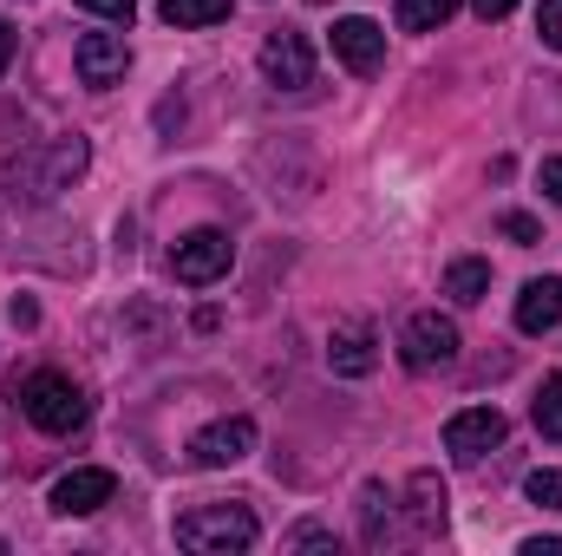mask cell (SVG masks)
<instances>
[{
	"label": "cell",
	"instance_id": "cell-1",
	"mask_svg": "<svg viewBox=\"0 0 562 556\" xmlns=\"http://www.w3.org/2000/svg\"><path fill=\"white\" fill-rule=\"evenodd\" d=\"M86 164H92L86 138H46V144L20 151V157L7 164V190L26 197V203H53L59 190H72V184L86 177Z\"/></svg>",
	"mask_w": 562,
	"mask_h": 556
},
{
	"label": "cell",
	"instance_id": "cell-2",
	"mask_svg": "<svg viewBox=\"0 0 562 556\" xmlns=\"http://www.w3.org/2000/svg\"><path fill=\"white\" fill-rule=\"evenodd\" d=\"M262 537L256 511L249 504H196L177 518V544L183 551H203V556H229V551H249Z\"/></svg>",
	"mask_w": 562,
	"mask_h": 556
},
{
	"label": "cell",
	"instance_id": "cell-3",
	"mask_svg": "<svg viewBox=\"0 0 562 556\" xmlns=\"http://www.w3.org/2000/svg\"><path fill=\"white\" fill-rule=\"evenodd\" d=\"M13 400H20V413L33 419L40 432H53V438H66V432L86 425V393H79L66 374H26V380L13 387Z\"/></svg>",
	"mask_w": 562,
	"mask_h": 556
},
{
	"label": "cell",
	"instance_id": "cell-4",
	"mask_svg": "<svg viewBox=\"0 0 562 556\" xmlns=\"http://www.w3.org/2000/svg\"><path fill=\"white\" fill-rule=\"evenodd\" d=\"M458 347H464V334H458V321L438 314V308H425V314H413V321L400 327V360H406L413 374H438V367H451Z\"/></svg>",
	"mask_w": 562,
	"mask_h": 556
},
{
	"label": "cell",
	"instance_id": "cell-5",
	"mask_svg": "<svg viewBox=\"0 0 562 556\" xmlns=\"http://www.w3.org/2000/svg\"><path fill=\"white\" fill-rule=\"evenodd\" d=\"M229 263H236L229 230H190V236H177V249H170V276L183 281V288H210V281H223L229 276Z\"/></svg>",
	"mask_w": 562,
	"mask_h": 556
},
{
	"label": "cell",
	"instance_id": "cell-6",
	"mask_svg": "<svg viewBox=\"0 0 562 556\" xmlns=\"http://www.w3.org/2000/svg\"><path fill=\"white\" fill-rule=\"evenodd\" d=\"M256 452V419L249 413H229L216 419V425H203L196 438H190V465H203V471H223V465H243Z\"/></svg>",
	"mask_w": 562,
	"mask_h": 556
},
{
	"label": "cell",
	"instance_id": "cell-7",
	"mask_svg": "<svg viewBox=\"0 0 562 556\" xmlns=\"http://www.w3.org/2000/svg\"><path fill=\"white\" fill-rule=\"evenodd\" d=\"M72 66H79V86L112 92V86H125V73H132V46H125V33H86V40L72 46Z\"/></svg>",
	"mask_w": 562,
	"mask_h": 556
},
{
	"label": "cell",
	"instance_id": "cell-8",
	"mask_svg": "<svg viewBox=\"0 0 562 556\" xmlns=\"http://www.w3.org/2000/svg\"><path fill=\"white\" fill-rule=\"evenodd\" d=\"M504 432H510V425H504L497 407H464V413L445 419V452H451V458H464V465H477L484 452H497V445H504Z\"/></svg>",
	"mask_w": 562,
	"mask_h": 556
},
{
	"label": "cell",
	"instance_id": "cell-9",
	"mask_svg": "<svg viewBox=\"0 0 562 556\" xmlns=\"http://www.w3.org/2000/svg\"><path fill=\"white\" fill-rule=\"evenodd\" d=\"M112 498H119V478H112L105 465H79V471H66V478L53 485L46 504H53L59 518H92V511H105Z\"/></svg>",
	"mask_w": 562,
	"mask_h": 556
},
{
	"label": "cell",
	"instance_id": "cell-10",
	"mask_svg": "<svg viewBox=\"0 0 562 556\" xmlns=\"http://www.w3.org/2000/svg\"><path fill=\"white\" fill-rule=\"evenodd\" d=\"M262 79L276 86V92H301V86H314V46L301 40V33H269L262 40Z\"/></svg>",
	"mask_w": 562,
	"mask_h": 556
},
{
	"label": "cell",
	"instance_id": "cell-11",
	"mask_svg": "<svg viewBox=\"0 0 562 556\" xmlns=\"http://www.w3.org/2000/svg\"><path fill=\"white\" fill-rule=\"evenodd\" d=\"M327 367H334L340 380H367V374L380 367V341H373V327H367V321H340V327L327 334Z\"/></svg>",
	"mask_w": 562,
	"mask_h": 556
},
{
	"label": "cell",
	"instance_id": "cell-12",
	"mask_svg": "<svg viewBox=\"0 0 562 556\" xmlns=\"http://www.w3.org/2000/svg\"><path fill=\"white\" fill-rule=\"evenodd\" d=\"M334 53H340L353 73H380V59H386V26H373L367 13H347V20H334Z\"/></svg>",
	"mask_w": 562,
	"mask_h": 556
},
{
	"label": "cell",
	"instance_id": "cell-13",
	"mask_svg": "<svg viewBox=\"0 0 562 556\" xmlns=\"http://www.w3.org/2000/svg\"><path fill=\"white\" fill-rule=\"evenodd\" d=\"M517 327H524V334H550V327H562V276L524 281V294H517Z\"/></svg>",
	"mask_w": 562,
	"mask_h": 556
},
{
	"label": "cell",
	"instance_id": "cell-14",
	"mask_svg": "<svg viewBox=\"0 0 562 556\" xmlns=\"http://www.w3.org/2000/svg\"><path fill=\"white\" fill-rule=\"evenodd\" d=\"M406 491H413V504H406V511H413V531H419V537H438V531H445V504H451V498H445V478H438V471H413Z\"/></svg>",
	"mask_w": 562,
	"mask_h": 556
},
{
	"label": "cell",
	"instance_id": "cell-15",
	"mask_svg": "<svg viewBox=\"0 0 562 556\" xmlns=\"http://www.w3.org/2000/svg\"><path fill=\"white\" fill-rule=\"evenodd\" d=\"M445 294H451L458 308H477V301L491 294V263H477V256H458V263L445 269Z\"/></svg>",
	"mask_w": 562,
	"mask_h": 556
},
{
	"label": "cell",
	"instance_id": "cell-16",
	"mask_svg": "<svg viewBox=\"0 0 562 556\" xmlns=\"http://www.w3.org/2000/svg\"><path fill=\"white\" fill-rule=\"evenodd\" d=\"M157 13L170 26H216V20H229V0H164Z\"/></svg>",
	"mask_w": 562,
	"mask_h": 556
},
{
	"label": "cell",
	"instance_id": "cell-17",
	"mask_svg": "<svg viewBox=\"0 0 562 556\" xmlns=\"http://www.w3.org/2000/svg\"><path fill=\"white\" fill-rule=\"evenodd\" d=\"M458 13V0H400V26L406 33H438Z\"/></svg>",
	"mask_w": 562,
	"mask_h": 556
},
{
	"label": "cell",
	"instance_id": "cell-18",
	"mask_svg": "<svg viewBox=\"0 0 562 556\" xmlns=\"http://www.w3.org/2000/svg\"><path fill=\"white\" fill-rule=\"evenodd\" d=\"M386 504H393V498H386L380 485H367V491H360V518H367V544H373V551L393 537V511H386Z\"/></svg>",
	"mask_w": 562,
	"mask_h": 556
},
{
	"label": "cell",
	"instance_id": "cell-19",
	"mask_svg": "<svg viewBox=\"0 0 562 556\" xmlns=\"http://www.w3.org/2000/svg\"><path fill=\"white\" fill-rule=\"evenodd\" d=\"M530 419H537V432H543V438H562V374L543 380V393H537Z\"/></svg>",
	"mask_w": 562,
	"mask_h": 556
},
{
	"label": "cell",
	"instance_id": "cell-20",
	"mask_svg": "<svg viewBox=\"0 0 562 556\" xmlns=\"http://www.w3.org/2000/svg\"><path fill=\"white\" fill-rule=\"evenodd\" d=\"M524 498H530V504H543V511H562V471H557V465H537V471L524 478Z\"/></svg>",
	"mask_w": 562,
	"mask_h": 556
},
{
	"label": "cell",
	"instance_id": "cell-21",
	"mask_svg": "<svg viewBox=\"0 0 562 556\" xmlns=\"http://www.w3.org/2000/svg\"><path fill=\"white\" fill-rule=\"evenodd\" d=\"M497 230H504L510 243H524V249H530V243H543V223H537V216H524V210H504V216H497Z\"/></svg>",
	"mask_w": 562,
	"mask_h": 556
},
{
	"label": "cell",
	"instance_id": "cell-22",
	"mask_svg": "<svg viewBox=\"0 0 562 556\" xmlns=\"http://www.w3.org/2000/svg\"><path fill=\"white\" fill-rule=\"evenodd\" d=\"M537 33H543L550 53H562V0H543V7H537Z\"/></svg>",
	"mask_w": 562,
	"mask_h": 556
},
{
	"label": "cell",
	"instance_id": "cell-23",
	"mask_svg": "<svg viewBox=\"0 0 562 556\" xmlns=\"http://www.w3.org/2000/svg\"><path fill=\"white\" fill-rule=\"evenodd\" d=\"M125 327H132V334H150V341H157V334H164V314H157L150 301H132V308H125Z\"/></svg>",
	"mask_w": 562,
	"mask_h": 556
},
{
	"label": "cell",
	"instance_id": "cell-24",
	"mask_svg": "<svg viewBox=\"0 0 562 556\" xmlns=\"http://www.w3.org/2000/svg\"><path fill=\"white\" fill-rule=\"evenodd\" d=\"M288 551H334V531H321V524H294V531H288Z\"/></svg>",
	"mask_w": 562,
	"mask_h": 556
},
{
	"label": "cell",
	"instance_id": "cell-25",
	"mask_svg": "<svg viewBox=\"0 0 562 556\" xmlns=\"http://www.w3.org/2000/svg\"><path fill=\"white\" fill-rule=\"evenodd\" d=\"M86 13H99V20H112V26H132V13H138V0H79Z\"/></svg>",
	"mask_w": 562,
	"mask_h": 556
},
{
	"label": "cell",
	"instance_id": "cell-26",
	"mask_svg": "<svg viewBox=\"0 0 562 556\" xmlns=\"http://www.w3.org/2000/svg\"><path fill=\"white\" fill-rule=\"evenodd\" d=\"M537 184H543V190H550V197L562 203V157H543V170H537Z\"/></svg>",
	"mask_w": 562,
	"mask_h": 556
},
{
	"label": "cell",
	"instance_id": "cell-27",
	"mask_svg": "<svg viewBox=\"0 0 562 556\" xmlns=\"http://www.w3.org/2000/svg\"><path fill=\"white\" fill-rule=\"evenodd\" d=\"M471 7H477V20H504V13H510L517 0H471Z\"/></svg>",
	"mask_w": 562,
	"mask_h": 556
},
{
	"label": "cell",
	"instance_id": "cell-28",
	"mask_svg": "<svg viewBox=\"0 0 562 556\" xmlns=\"http://www.w3.org/2000/svg\"><path fill=\"white\" fill-rule=\"evenodd\" d=\"M524 556H562V537H530V544H524Z\"/></svg>",
	"mask_w": 562,
	"mask_h": 556
},
{
	"label": "cell",
	"instance_id": "cell-29",
	"mask_svg": "<svg viewBox=\"0 0 562 556\" xmlns=\"http://www.w3.org/2000/svg\"><path fill=\"white\" fill-rule=\"evenodd\" d=\"M13 40H20V33H13V26L0 20V79H7V59H13Z\"/></svg>",
	"mask_w": 562,
	"mask_h": 556
}]
</instances>
